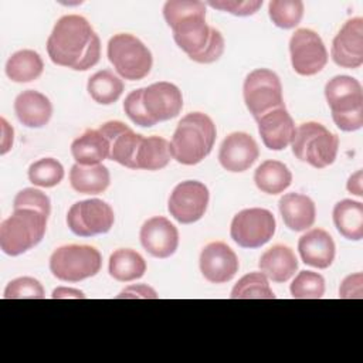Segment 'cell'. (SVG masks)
Returning <instances> with one entry per match:
<instances>
[{
	"instance_id": "cell-45",
	"label": "cell",
	"mask_w": 363,
	"mask_h": 363,
	"mask_svg": "<svg viewBox=\"0 0 363 363\" xmlns=\"http://www.w3.org/2000/svg\"><path fill=\"white\" fill-rule=\"evenodd\" d=\"M51 296L52 298H85V295L81 291L72 289V288H57Z\"/></svg>"
},
{
	"instance_id": "cell-22",
	"label": "cell",
	"mask_w": 363,
	"mask_h": 363,
	"mask_svg": "<svg viewBox=\"0 0 363 363\" xmlns=\"http://www.w3.org/2000/svg\"><path fill=\"white\" fill-rule=\"evenodd\" d=\"M14 112L24 126L43 128L51 119L52 105L44 94L27 89L17 95L14 101Z\"/></svg>"
},
{
	"instance_id": "cell-33",
	"label": "cell",
	"mask_w": 363,
	"mask_h": 363,
	"mask_svg": "<svg viewBox=\"0 0 363 363\" xmlns=\"http://www.w3.org/2000/svg\"><path fill=\"white\" fill-rule=\"evenodd\" d=\"M231 299H275L268 278L262 272H250L234 285Z\"/></svg>"
},
{
	"instance_id": "cell-37",
	"label": "cell",
	"mask_w": 363,
	"mask_h": 363,
	"mask_svg": "<svg viewBox=\"0 0 363 363\" xmlns=\"http://www.w3.org/2000/svg\"><path fill=\"white\" fill-rule=\"evenodd\" d=\"M3 296L4 299H43L45 292L35 278L21 277L7 284Z\"/></svg>"
},
{
	"instance_id": "cell-1",
	"label": "cell",
	"mask_w": 363,
	"mask_h": 363,
	"mask_svg": "<svg viewBox=\"0 0 363 363\" xmlns=\"http://www.w3.org/2000/svg\"><path fill=\"white\" fill-rule=\"evenodd\" d=\"M47 52L57 65L86 71L99 61L101 41L85 17L67 14L55 23L47 40Z\"/></svg>"
},
{
	"instance_id": "cell-27",
	"label": "cell",
	"mask_w": 363,
	"mask_h": 363,
	"mask_svg": "<svg viewBox=\"0 0 363 363\" xmlns=\"http://www.w3.org/2000/svg\"><path fill=\"white\" fill-rule=\"evenodd\" d=\"M71 187L82 194H99L105 191L111 183L108 167L104 164L82 166L75 163L69 170Z\"/></svg>"
},
{
	"instance_id": "cell-18",
	"label": "cell",
	"mask_w": 363,
	"mask_h": 363,
	"mask_svg": "<svg viewBox=\"0 0 363 363\" xmlns=\"http://www.w3.org/2000/svg\"><path fill=\"white\" fill-rule=\"evenodd\" d=\"M142 247L156 258H169L179 247L177 228L162 216H156L143 223L139 233Z\"/></svg>"
},
{
	"instance_id": "cell-25",
	"label": "cell",
	"mask_w": 363,
	"mask_h": 363,
	"mask_svg": "<svg viewBox=\"0 0 363 363\" xmlns=\"http://www.w3.org/2000/svg\"><path fill=\"white\" fill-rule=\"evenodd\" d=\"M71 155L78 164H101L109 157V143L99 129H88L71 143Z\"/></svg>"
},
{
	"instance_id": "cell-21",
	"label": "cell",
	"mask_w": 363,
	"mask_h": 363,
	"mask_svg": "<svg viewBox=\"0 0 363 363\" xmlns=\"http://www.w3.org/2000/svg\"><path fill=\"white\" fill-rule=\"evenodd\" d=\"M298 251L302 261L318 269H326L335 259V242L328 231L312 228L298 241Z\"/></svg>"
},
{
	"instance_id": "cell-12",
	"label": "cell",
	"mask_w": 363,
	"mask_h": 363,
	"mask_svg": "<svg viewBox=\"0 0 363 363\" xmlns=\"http://www.w3.org/2000/svg\"><path fill=\"white\" fill-rule=\"evenodd\" d=\"M289 52L292 68L303 77L320 72L328 62V51L320 35L309 28H298L292 34Z\"/></svg>"
},
{
	"instance_id": "cell-13",
	"label": "cell",
	"mask_w": 363,
	"mask_h": 363,
	"mask_svg": "<svg viewBox=\"0 0 363 363\" xmlns=\"http://www.w3.org/2000/svg\"><path fill=\"white\" fill-rule=\"evenodd\" d=\"M208 199V189L201 182L186 180L173 189L169 197L167 210L176 221L191 224L204 216Z\"/></svg>"
},
{
	"instance_id": "cell-34",
	"label": "cell",
	"mask_w": 363,
	"mask_h": 363,
	"mask_svg": "<svg viewBox=\"0 0 363 363\" xmlns=\"http://www.w3.org/2000/svg\"><path fill=\"white\" fill-rule=\"evenodd\" d=\"M268 14L277 27L294 28L302 20L303 3L301 0H272L268 4Z\"/></svg>"
},
{
	"instance_id": "cell-35",
	"label": "cell",
	"mask_w": 363,
	"mask_h": 363,
	"mask_svg": "<svg viewBox=\"0 0 363 363\" xmlns=\"http://www.w3.org/2000/svg\"><path fill=\"white\" fill-rule=\"evenodd\" d=\"M64 179L62 164L52 157H44L30 164L28 180L34 186L54 187Z\"/></svg>"
},
{
	"instance_id": "cell-38",
	"label": "cell",
	"mask_w": 363,
	"mask_h": 363,
	"mask_svg": "<svg viewBox=\"0 0 363 363\" xmlns=\"http://www.w3.org/2000/svg\"><path fill=\"white\" fill-rule=\"evenodd\" d=\"M123 111L128 115V118L138 126L142 128H150L156 125V122L149 116V113L145 109L143 105V88L135 89L125 98L123 102Z\"/></svg>"
},
{
	"instance_id": "cell-19",
	"label": "cell",
	"mask_w": 363,
	"mask_h": 363,
	"mask_svg": "<svg viewBox=\"0 0 363 363\" xmlns=\"http://www.w3.org/2000/svg\"><path fill=\"white\" fill-rule=\"evenodd\" d=\"M259 156L258 145L245 132H233L221 143L218 150L220 164L233 173L248 170Z\"/></svg>"
},
{
	"instance_id": "cell-31",
	"label": "cell",
	"mask_w": 363,
	"mask_h": 363,
	"mask_svg": "<svg viewBox=\"0 0 363 363\" xmlns=\"http://www.w3.org/2000/svg\"><path fill=\"white\" fill-rule=\"evenodd\" d=\"M169 142L160 136L143 138L135 159V167L143 170H160L170 162Z\"/></svg>"
},
{
	"instance_id": "cell-20",
	"label": "cell",
	"mask_w": 363,
	"mask_h": 363,
	"mask_svg": "<svg viewBox=\"0 0 363 363\" xmlns=\"http://www.w3.org/2000/svg\"><path fill=\"white\" fill-rule=\"evenodd\" d=\"M258 133L269 150H282L294 139L295 123L285 106L275 108L257 119Z\"/></svg>"
},
{
	"instance_id": "cell-23",
	"label": "cell",
	"mask_w": 363,
	"mask_h": 363,
	"mask_svg": "<svg viewBox=\"0 0 363 363\" xmlns=\"http://www.w3.org/2000/svg\"><path fill=\"white\" fill-rule=\"evenodd\" d=\"M278 207L284 224L292 231H305L315 223V203L305 194L286 193L279 199Z\"/></svg>"
},
{
	"instance_id": "cell-10",
	"label": "cell",
	"mask_w": 363,
	"mask_h": 363,
	"mask_svg": "<svg viewBox=\"0 0 363 363\" xmlns=\"http://www.w3.org/2000/svg\"><path fill=\"white\" fill-rule=\"evenodd\" d=\"M277 221L269 210L254 207L237 213L231 221L230 235L242 248H258L275 234Z\"/></svg>"
},
{
	"instance_id": "cell-30",
	"label": "cell",
	"mask_w": 363,
	"mask_h": 363,
	"mask_svg": "<svg viewBox=\"0 0 363 363\" xmlns=\"http://www.w3.org/2000/svg\"><path fill=\"white\" fill-rule=\"evenodd\" d=\"M43 69L44 62L33 50H20L6 62V75L14 82H31L43 74Z\"/></svg>"
},
{
	"instance_id": "cell-39",
	"label": "cell",
	"mask_w": 363,
	"mask_h": 363,
	"mask_svg": "<svg viewBox=\"0 0 363 363\" xmlns=\"http://www.w3.org/2000/svg\"><path fill=\"white\" fill-rule=\"evenodd\" d=\"M13 208H33V210H38L43 214H45L47 217L50 216L51 211V203L50 199L45 193H43L38 189L34 187H27L23 189L21 191H18L14 197L13 201Z\"/></svg>"
},
{
	"instance_id": "cell-9",
	"label": "cell",
	"mask_w": 363,
	"mask_h": 363,
	"mask_svg": "<svg viewBox=\"0 0 363 363\" xmlns=\"http://www.w3.org/2000/svg\"><path fill=\"white\" fill-rule=\"evenodd\" d=\"M242 95L245 106L255 121L275 108L285 106L279 77L267 68H257L247 75Z\"/></svg>"
},
{
	"instance_id": "cell-41",
	"label": "cell",
	"mask_w": 363,
	"mask_h": 363,
	"mask_svg": "<svg viewBox=\"0 0 363 363\" xmlns=\"http://www.w3.org/2000/svg\"><path fill=\"white\" fill-rule=\"evenodd\" d=\"M224 47L225 45H224V38H223L221 33L218 30H216L214 27H211V38H210L208 45L194 61L200 62V64H211L223 55Z\"/></svg>"
},
{
	"instance_id": "cell-4",
	"label": "cell",
	"mask_w": 363,
	"mask_h": 363,
	"mask_svg": "<svg viewBox=\"0 0 363 363\" xmlns=\"http://www.w3.org/2000/svg\"><path fill=\"white\" fill-rule=\"evenodd\" d=\"M325 98L340 130L354 132L363 126V89L356 78L333 77L325 85Z\"/></svg>"
},
{
	"instance_id": "cell-40",
	"label": "cell",
	"mask_w": 363,
	"mask_h": 363,
	"mask_svg": "<svg viewBox=\"0 0 363 363\" xmlns=\"http://www.w3.org/2000/svg\"><path fill=\"white\" fill-rule=\"evenodd\" d=\"M213 9L228 11L234 16H251L258 11V9L262 6V0H247V1H237V0H220V1H207Z\"/></svg>"
},
{
	"instance_id": "cell-26",
	"label": "cell",
	"mask_w": 363,
	"mask_h": 363,
	"mask_svg": "<svg viewBox=\"0 0 363 363\" xmlns=\"http://www.w3.org/2000/svg\"><path fill=\"white\" fill-rule=\"evenodd\" d=\"M333 224L340 235L352 241L363 238V204L345 199L333 207Z\"/></svg>"
},
{
	"instance_id": "cell-24",
	"label": "cell",
	"mask_w": 363,
	"mask_h": 363,
	"mask_svg": "<svg viewBox=\"0 0 363 363\" xmlns=\"http://www.w3.org/2000/svg\"><path fill=\"white\" fill-rule=\"evenodd\" d=\"M261 272L274 282H286L298 269V259L294 251L282 244L272 245L259 258Z\"/></svg>"
},
{
	"instance_id": "cell-6",
	"label": "cell",
	"mask_w": 363,
	"mask_h": 363,
	"mask_svg": "<svg viewBox=\"0 0 363 363\" xmlns=\"http://www.w3.org/2000/svg\"><path fill=\"white\" fill-rule=\"evenodd\" d=\"M292 153L315 169L332 164L337 156L339 138L318 122H303L295 129Z\"/></svg>"
},
{
	"instance_id": "cell-3",
	"label": "cell",
	"mask_w": 363,
	"mask_h": 363,
	"mask_svg": "<svg viewBox=\"0 0 363 363\" xmlns=\"http://www.w3.org/2000/svg\"><path fill=\"white\" fill-rule=\"evenodd\" d=\"M217 136L211 118L201 112L187 113L180 119L169 143L170 156L186 166L200 163L207 157Z\"/></svg>"
},
{
	"instance_id": "cell-44",
	"label": "cell",
	"mask_w": 363,
	"mask_h": 363,
	"mask_svg": "<svg viewBox=\"0 0 363 363\" xmlns=\"http://www.w3.org/2000/svg\"><path fill=\"white\" fill-rule=\"evenodd\" d=\"M347 190L359 197L363 196V190H362V170H357L354 174H352L347 180Z\"/></svg>"
},
{
	"instance_id": "cell-7",
	"label": "cell",
	"mask_w": 363,
	"mask_h": 363,
	"mask_svg": "<svg viewBox=\"0 0 363 363\" xmlns=\"http://www.w3.org/2000/svg\"><path fill=\"white\" fill-rule=\"evenodd\" d=\"M108 60L115 71L125 79L139 81L152 68L153 58L150 50L135 35L119 33L108 43Z\"/></svg>"
},
{
	"instance_id": "cell-2",
	"label": "cell",
	"mask_w": 363,
	"mask_h": 363,
	"mask_svg": "<svg viewBox=\"0 0 363 363\" xmlns=\"http://www.w3.org/2000/svg\"><path fill=\"white\" fill-rule=\"evenodd\" d=\"M163 17L173 31L176 44L194 61L211 38V27L206 23V3L169 0L163 6Z\"/></svg>"
},
{
	"instance_id": "cell-8",
	"label": "cell",
	"mask_w": 363,
	"mask_h": 363,
	"mask_svg": "<svg viewBox=\"0 0 363 363\" xmlns=\"http://www.w3.org/2000/svg\"><path fill=\"white\" fill-rule=\"evenodd\" d=\"M101 265V252L91 245H62L50 257V271L64 282H79L94 277L99 272Z\"/></svg>"
},
{
	"instance_id": "cell-36",
	"label": "cell",
	"mask_w": 363,
	"mask_h": 363,
	"mask_svg": "<svg viewBox=\"0 0 363 363\" xmlns=\"http://www.w3.org/2000/svg\"><path fill=\"white\" fill-rule=\"evenodd\" d=\"M291 295L295 299H319L325 294V279L313 271H301L291 284Z\"/></svg>"
},
{
	"instance_id": "cell-14",
	"label": "cell",
	"mask_w": 363,
	"mask_h": 363,
	"mask_svg": "<svg viewBox=\"0 0 363 363\" xmlns=\"http://www.w3.org/2000/svg\"><path fill=\"white\" fill-rule=\"evenodd\" d=\"M332 60L343 68H359L363 64V18L347 20L332 41Z\"/></svg>"
},
{
	"instance_id": "cell-42",
	"label": "cell",
	"mask_w": 363,
	"mask_h": 363,
	"mask_svg": "<svg viewBox=\"0 0 363 363\" xmlns=\"http://www.w3.org/2000/svg\"><path fill=\"white\" fill-rule=\"evenodd\" d=\"M362 284H363V275L362 272H356L353 275L346 277L339 288V296L343 299H360L363 296L362 292Z\"/></svg>"
},
{
	"instance_id": "cell-17",
	"label": "cell",
	"mask_w": 363,
	"mask_h": 363,
	"mask_svg": "<svg viewBox=\"0 0 363 363\" xmlns=\"http://www.w3.org/2000/svg\"><path fill=\"white\" fill-rule=\"evenodd\" d=\"M99 132L106 138L109 143L108 159L125 167L136 169L135 159L143 136L135 133L128 125L121 121H109L101 125Z\"/></svg>"
},
{
	"instance_id": "cell-29",
	"label": "cell",
	"mask_w": 363,
	"mask_h": 363,
	"mask_svg": "<svg viewBox=\"0 0 363 363\" xmlns=\"http://www.w3.org/2000/svg\"><path fill=\"white\" fill-rule=\"evenodd\" d=\"M255 186L267 194H279L291 186L292 173L278 160L262 162L254 173Z\"/></svg>"
},
{
	"instance_id": "cell-11",
	"label": "cell",
	"mask_w": 363,
	"mask_h": 363,
	"mask_svg": "<svg viewBox=\"0 0 363 363\" xmlns=\"http://www.w3.org/2000/svg\"><path fill=\"white\" fill-rule=\"evenodd\" d=\"M115 221L112 207L99 199L82 200L71 206L67 214L68 228L78 237L108 233Z\"/></svg>"
},
{
	"instance_id": "cell-32",
	"label": "cell",
	"mask_w": 363,
	"mask_h": 363,
	"mask_svg": "<svg viewBox=\"0 0 363 363\" xmlns=\"http://www.w3.org/2000/svg\"><path fill=\"white\" fill-rule=\"evenodd\" d=\"M91 98L101 105H111L116 102L123 92V82L113 72L102 69L95 72L86 84Z\"/></svg>"
},
{
	"instance_id": "cell-5",
	"label": "cell",
	"mask_w": 363,
	"mask_h": 363,
	"mask_svg": "<svg viewBox=\"0 0 363 363\" xmlns=\"http://www.w3.org/2000/svg\"><path fill=\"white\" fill-rule=\"evenodd\" d=\"M47 216L33 208H16L0 224V248L4 254L17 257L34 248L47 230Z\"/></svg>"
},
{
	"instance_id": "cell-16",
	"label": "cell",
	"mask_w": 363,
	"mask_h": 363,
	"mask_svg": "<svg viewBox=\"0 0 363 363\" xmlns=\"http://www.w3.org/2000/svg\"><path fill=\"white\" fill-rule=\"evenodd\" d=\"M143 105L156 123L173 119L183 108L182 91L172 82H155L143 88Z\"/></svg>"
},
{
	"instance_id": "cell-15",
	"label": "cell",
	"mask_w": 363,
	"mask_h": 363,
	"mask_svg": "<svg viewBox=\"0 0 363 363\" xmlns=\"http://www.w3.org/2000/svg\"><path fill=\"white\" fill-rule=\"evenodd\" d=\"M200 271L211 284H225L238 272L240 262L235 252L221 241L207 244L200 254Z\"/></svg>"
},
{
	"instance_id": "cell-43",
	"label": "cell",
	"mask_w": 363,
	"mask_h": 363,
	"mask_svg": "<svg viewBox=\"0 0 363 363\" xmlns=\"http://www.w3.org/2000/svg\"><path fill=\"white\" fill-rule=\"evenodd\" d=\"M118 298H145V299H156L157 294L153 288L147 286V285H130L128 288H125Z\"/></svg>"
},
{
	"instance_id": "cell-28",
	"label": "cell",
	"mask_w": 363,
	"mask_h": 363,
	"mask_svg": "<svg viewBox=\"0 0 363 363\" xmlns=\"http://www.w3.org/2000/svg\"><path fill=\"white\" fill-rule=\"evenodd\" d=\"M109 275L119 282H130L139 279L146 272L143 257L130 248H119L109 257Z\"/></svg>"
}]
</instances>
